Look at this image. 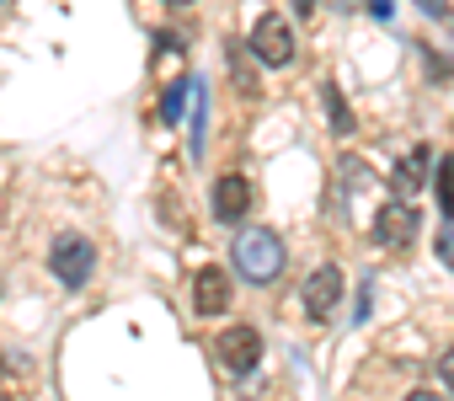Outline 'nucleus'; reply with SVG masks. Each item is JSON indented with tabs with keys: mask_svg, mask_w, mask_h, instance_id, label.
Segmentation results:
<instances>
[{
	"mask_svg": "<svg viewBox=\"0 0 454 401\" xmlns=\"http://www.w3.org/2000/svg\"><path fill=\"white\" fill-rule=\"evenodd\" d=\"M236 273L247 279V284H273L278 273H284V241L273 236V231H262V225H247L241 236H236Z\"/></svg>",
	"mask_w": 454,
	"mask_h": 401,
	"instance_id": "1",
	"label": "nucleus"
},
{
	"mask_svg": "<svg viewBox=\"0 0 454 401\" xmlns=\"http://www.w3.org/2000/svg\"><path fill=\"white\" fill-rule=\"evenodd\" d=\"M203 123H208V91H198V102H192V155L203 150Z\"/></svg>",
	"mask_w": 454,
	"mask_h": 401,
	"instance_id": "14",
	"label": "nucleus"
},
{
	"mask_svg": "<svg viewBox=\"0 0 454 401\" xmlns=\"http://www.w3.org/2000/svg\"><path fill=\"white\" fill-rule=\"evenodd\" d=\"M438 209H443V220H454V155L438 161Z\"/></svg>",
	"mask_w": 454,
	"mask_h": 401,
	"instance_id": "11",
	"label": "nucleus"
},
{
	"mask_svg": "<svg viewBox=\"0 0 454 401\" xmlns=\"http://www.w3.org/2000/svg\"><path fill=\"white\" fill-rule=\"evenodd\" d=\"M247 209H252V187H247V177L224 171V177L214 182V220H219V225H241Z\"/></svg>",
	"mask_w": 454,
	"mask_h": 401,
	"instance_id": "7",
	"label": "nucleus"
},
{
	"mask_svg": "<svg viewBox=\"0 0 454 401\" xmlns=\"http://www.w3.org/2000/svg\"><path fill=\"white\" fill-rule=\"evenodd\" d=\"M406 401H443V396H433V390H411Z\"/></svg>",
	"mask_w": 454,
	"mask_h": 401,
	"instance_id": "19",
	"label": "nucleus"
},
{
	"mask_svg": "<svg viewBox=\"0 0 454 401\" xmlns=\"http://www.w3.org/2000/svg\"><path fill=\"white\" fill-rule=\"evenodd\" d=\"M192 311L198 316H224V311H231V279H224L219 268H198V279H192Z\"/></svg>",
	"mask_w": 454,
	"mask_h": 401,
	"instance_id": "8",
	"label": "nucleus"
},
{
	"mask_svg": "<svg viewBox=\"0 0 454 401\" xmlns=\"http://www.w3.org/2000/svg\"><path fill=\"white\" fill-rule=\"evenodd\" d=\"M252 54H257L262 65L284 70V65L294 59V28H289V17H278V12L257 17V28H252Z\"/></svg>",
	"mask_w": 454,
	"mask_h": 401,
	"instance_id": "4",
	"label": "nucleus"
},
{
	"mask_svg": "<svg viewBox=\"0 0 454 401\" xmlns=\"http://www.w3.org/2000/svg\"><path fill=\"white\" fill-rule=\"evenodd\" d=\"M0 6H6V0H0Z\"/></svg>",
	"mask_w": 454,
	"mask_h": 401,
	"instance_id": "22",
	"label": "nucleus"
},
{
	"mask_svg": "<svg viewBox=\"0 0 454 401\" xmlns=\"http://www.w3.org/2000/svg\"><path fill=\"white\" fill-rule=\"evenodd\" d=\"M49 268H54V279H59L65 289H81V284L91 279V268H97V247H91L86 236H59L54 252H49Z\"/></svg>",
	"mask_w": 454,
	"mask_h": 401,
	"instance_id": "3",
	"label": "nucleus"
},
{
	"mask_svg": "<svg viewBox=\"0 0 454 401\" xmlns=\"http://www.w3.org/2000/svg\"><path fill=\"white\" fill-rule=\"evenodd\" d=\"M337 6H342V12H348V6H358V0H337Z\"/></svg>",
	"mask_w": 454,
	"mask_h": 401,
	"instance_id": "20",
	"label": "nucleus"
},
{
	"mask_svg": "<svg viewBox=\"0 0 454 401\" xmlns=\"http://www.w3.org/2000/svg\"><path fill=\"white\" fill-rule=\"evenodd\" d=\"M321 102H326V118H332V134H353V113H348V102H342V91L332 81H326Z\"/></svg>",
	"mask_w": 454,
	"mask_h": 401,
	"instance_id": "10",
	"label": "nucleus"
},
{
	"mask_svg": "<svg viewBox=\"0 0 454 401\" xmlns=\"http://www.w3.org/2000/svg\"><path fill=\"white\" fill-rule=\"evenodd\" d=\"M300 300H305V316H310V321H332V311H337V300H342V268H337V263H321V268L305 279Z\"/></svg>",
	"mask_w": 454,
	"mask_h": 401,
	"instance_id": "5",
	"label": "nucleus"
},
{
	"mask_svg": "<svg viewBox=\"0 0 454 401\" xmlns=\"http://www.w3.org/2000/svg\"><path fill=\"white\" fill-rule=\"evenodd\" d=\"M422 12H427V17H449V6H443V0H422Z\"/></svg>",
	"mask_w": 454,
	"mask_h": 401,
	"instance_id": "16",
	"label": "nucleus"
},
{
	"mask_svg": "<svg viewBox=\"0 0 454 401\" xmlns=\"http://www.w3.org/2000/svg\"><path fill=\"white\" fill-rule=\"evenodd\" d=\"M214 353H219V364H224V369L252 374V369H257V358H262V337H257V326H231V332L214 342Z\"/></svg>",
	"mask_w": 454,
	"mask_h": 401,
	"instance_id": "6",
	"label": "nucleus"
},
{
	"mask_svg": "<svg viewBox=\"0 0 454 401\" xmlns=\"http://www.w3.org/2000/svg\"><path fill=\"white\" fill-rule=\"evenodd\" d=\"M427 150L417 145L411 155H401L395 161V171H390V187H395V198H406V204H417V198H422V187H427Z\"/></svg>",
	"mask_w": 454,
	"mask_h": 401,
	"instance_id": "9",
	"label": "nucleus"
},
{
	"mask_svg": "<svg viewBox=\"0 0 454 401\" xmlns=\"http://www.w3.org/2000/svg\"><path fill=\"white\" fill-rule=\"evenodd\" d=\"M289 6H294V17H310V12H316V0H289Z\"/></svg>",
	"mask_w": 454,
	"mask_h": 401,
	"instance_id": "18",
	"label": "nucleus"
},
{
	"mask_svg": "<svg viewBox=\"0 0 454 401\" xmlns=\"http://www.w3.org/2000/svg\"><path fill=\"white\" fill-rule=\"evenodd\" d=\"M374 236H380V247H390V252H411L417 247V209L406 204V198H385V204L374 209Z\"/></svg>",
	"mask_w": 454,
	"mask_h": 401,
	"instance_id": "2",
	"label": "nucleus"
},
{
	"mask_svg": "<svg viewBox=\"0 0 454 401\" xmlns=\"http://www.w3.org/2000/svg\"><path fill=\"white\" fill-rule=\"evenodd\" d=\"M171 6H187V0H171Z\"/></svg>",
	"mask_w": 454,
	"mask_h": 401,
	"instance_id": "21",
	"label": "nucleus"
},
{
	"mask_svg": "<svg viewBox=\"0 0 454 401\" xmlns=\"http://www.w3.org/2000/svg\"><path fill=\"white\" fill-rule=\"evenodd\" d=\"M187 86H192V81L166 86V102H160V118H166V123H176V118H182V97H187Z\"/></svg>",
	"mask_w": 454,
	"mask_h": 401,
	"instance_id": "13",
	"label": "nucleus"
},
{
	"mask_svg": "<svg viewBox=\"0 0 454 401\" xmlns=\"http://www.w3.org/2000/svg\"><path fill=\"white\" fill-rule=\"evenodd\" d=\"M438 374H443V380H449V385H454V348H449V353H443V358H438Z\"/></svg>",
	"mask_w": 454,
	"mask_h": 401,
	"instance_id": "15",
	"label": "nucleus"
},
{
	"mask_svg": "<svg viewBox=\"0 0 454 401\" xmlns=\"http://www.w3.org/2000/svg\"><path fill=\"white\" fill-rule=\"evenodd\" d=\"M438 252H443V263H454V236L443 231V241H438Z\"/></svg>",
	"mask_w": 454,
	"mask_h": 401,
	"instance_id": "17",
	"label": "nucleus"
},
{
	"mask_svg": "<svg viewBox=\"0 0 454 401\" xmlns=\"http://www.w3.org/2000/svg\"><path fill=\"white\" fill-rule=\"evenodd\" d=\"M231 70H236V91H241V97H257V75H252V65L241 59V49H231Z\"/></svg>",
	"mask_w": 454,
	"mask_h": 401,
	"instance_id": "12",
	"label": "nucleus"
}]
</instances>
